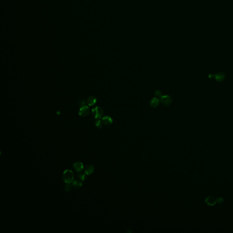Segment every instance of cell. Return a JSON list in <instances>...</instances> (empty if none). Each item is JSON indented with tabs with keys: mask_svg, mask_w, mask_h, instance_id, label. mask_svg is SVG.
<instances>
[{
	"mask_svg": "<svg viewBox=\"0 0 233 233\" xmlns=\"http://www.w3.org/2000/svg\"><path fill=\"white\" fill-rule=\"evenodd\" d=\"M62 179L66 184H71L74 180L73 172L70 170H66L63 173Z\"/></svg>",
	"mask_w": 233,
	"mask_h": 233,
	"instance_id": "1",
	"label": "cell"
},
{
	"mask_svg": "<svg viewBox=\"0 0 233 233\" xmlns=\"http://www.w3.org/2000/svg\"><path fill=\"white\" fill-rule=\"evenodd\" d=\"M154 95H155V96L157 98H160L162 97V92L160 91H159V90H156V91H155V92H154Z\"/></svg>",
	"mask_w": 233,
	"mask_h": 233,
	"instance_id": "15",
	"label": "cell"
},
{
	"mask_svg": "<svg viewBox=\"0 0 233 233\" xmlns=\"http://www.w3.org/2000/svg\"><path fill=\"white\" fill-rule=\"evenodd\" d=\"M74 170L78 173H80L82 170H83L84 168V166L83 164H82V163L81 162H75L74 164L73 165Z\"/></svg>",
	"mask_w": 233,
	"mask_h": 233,
	"instance_id": "5",
	"label": "cell"
},
{
	"mask_svg": "<svg viewBox=\"0 0 233 233\" xmlns=\"http://www.w3.org/2000/svg\"><path fill=\"white\" fill-rule=\"evenodd\" d=\"M102 121L104 125L109 126L111 125L113 122L112 117L109 116H104L102 118Z\"/></svg>",
	"mask_w": 233,
	"mask_h": 233,
	"instance_id": "7",
	"label": "cell"
},
{
	"mask_svg": "<svg viewBox=\"0 0 233 233\" xmlns=\"http://www.w3.org/2000/svg\"><path fill=\"white\" fill-rule=\"evenodd\" d=\"M94 171V167L91 165H88L86 166V168L84 169V172L87 175L92 174L93 173Z\"/></svg>",
	"mask_w": 233,
	"mask_h": 233,
	"instance_id": "9",
	"label": "cell"
},
{
	"mask_svg": "<svg viewBox=\"0 0 233 233\" xmlns=\"http://www.w3.org/2000/svg\"><path fill=\"white\" fill-rule=\"evenodd\" d=\"M160 103V101L159 98H153L151 100L150 102V105L151 107L155 108L159 105Z\"/></svg>",
	"mask_w": 233,
	"mask_h": 233,
	"instance_id": "8",
	"label": "cell"
},
{
	"mask_svg": "<svg viewBox=\"0 0 233 233\" xmlns=\"http://www.w3.org/2000/svg\"><path fill=\"white\" fill-rule=\"evenodd\" d=\"M72 187L71 185V184H67L65 185V190L67 192L70 191L72 190Z\"/></svg>",
	"mask_w": 233,
	"mask_h": 233,
	"instance_id": "16",
	"label": "cell"
},
{
	"mask_svg": "<svg viewBox=\"0 0 233 233\" xmlns=\"http://www.w3.org/2000/svg\"><path fill=\"white\" fill-rule=\"evenodd\" d=\"M97 102V99L94 96L89 97L86 100V103L89 106L94 105Z\"/></svg>",
	"mask_w": 233,
	"mask_h": 233,
	"instance_id": "10",
	"label": "cell"
},
{
	"mask_svg": "<svg viewBox=\"0 0 233 233\" xmlns=\"http://www.w3.org/2000/svg\"><path fill=\"white\" fill-rule=\"evenodd\" d=\"M208 77L210 78H215V75H214V74H210L209 75Z\"/></svg>",
	"mask_w": 233,
	"mask_h": 233,
	"instance_id": "19",
	"label": "cell"
},
{
	"mask_svg": "<svg viewBox=\"0 0 233 233\" xmlns=\"http://www.w3.org/2000/svg\"><path fill=\"white\" fill-rule=\"evenodd\" d=\"M77 177L79 178V179L82 181V182H85L86 181V175L84 173H79V174H78V175H77Z\"/></svg>",
	"mask_w": 233,
	"mask_h": 233,
	"instance_id": "13",
	"label": "cell"
},
{
	"mask_svg": "<svg viewBox=\"0 0 233 233\" xmlns=\"http://www.w3.org/2000/svg\"><path fill=\"white\" fill-rule=\"evenodd\" d=\"M73 185L74 188L76 189H79L82 187V183L80 180H77L74 181L73 183Z\"/></svg>",
	"mask_w": 233,
	"mask_h": 233,
	"instance_id": "12",
	"label": "cell"
},
{
	"mask_svg": "<svg viewBox=\"0 0 233 233\" xmlns=\"http://www.w3.org/2000/svg\"><path fill=\"white\" fill-rule=\"evenodd\" d=\"M215 78L217 81L222 82L225 79V74L223 73H219L215 75Z\"/></svg>",
	"mask_w": 233,
	"mask_h": 233,
	"instance_id": "11",
	"label": "cell"
},
{
	"mask_svg": "<svg viewBox=\"0 0 233 233\" xmlns=\"http://www.w3.org/2000/svg\"><path fill=\"white\" fill-rule=\"evenodd\" d=\"M160 101L161 104L164 106H168L172 104L173 99L170 96L165 95L162 96L160 98Z\"/></svg>",
	"mask_w": 233,
	"mask_h": 233,
	"instance_id": "3",
	"label": "cell"
},
{
	"mask_svg": "<svg viewBox=\"0 0 233 233\" xmlns=\"http://www.w3.org/2000/svg\"><path fill=\"white\" fill-rule=\"evenodd\" d=\"M205 202L208 205L212 206L216 204V199L212 196H208L205 199Z\"/></svg>",
	"mask_w": 233,
	"mask_h": 233,
	"instance_id": "6",
	"label": "cell"
},
{
	"mask_svg": "<svg viewBox=\"0 0 233 233\" xmlns=\"http://www.w3.org/2000/svg\"><path fill=\"white\" fill-rule=\"evenodd\" d=\"M85 101L84 100H80L78 103V105L79 106H81V107H82L83 106H85Z\"/></svg>",
	"mask_w": 233,
	"mask_h": 233,
	"instance_id": "17",
	"label": "cell"
},
{
	"mask_svg": "<svg viewBox=\"0 0 233 233\" xmlns=\"http://www.w3.org/2000/svg\"><path fill=\"white\" fill-rule=\"evenodd\" d=\"M103 109L99 107H96L92 110V114L96 119L101 118L104 115Z\"/></svg>",
	"mask_w": 233,
	"mask_h": 233,
	"instance_id": "2",
	"label": "cell"
},
{
	"mask_svg": "<svg viewBox=\"0 0 233 233\" xmlns=\"http://www.w3.org/2000/svg\"><path fill=\"white\" fill-rule=\"evenodd\" d=\"M95 124L96 126L98 128V129H101L103 128V123L102 121L100 120L99 119L95 121Z\"/></svg>",
	"mask_w": 233,
	"mask_h": 233,
	"instance_id": "14",
	"label": "cell"
},
{
	"mask_svg": "<svg viewBox=\"0 0 233 233\" xmlns=\"http://www.w3.org/2000/svg\"><path fill=\"white\" fill-rule=\"evenodd\" d=\"M216 203H221L223 202V201H224V199L223 198H217L216 199Z\"/></svg>",
	"mask_w": 233,
	"mask_h": 233,
	"instance_id": "18",
	"label": "cell"
},
{
	"mask_svg": "<svg viewBox=\"0 0 233 233\" xmlns=\"http://www.w3.org/2000/svg\"><path fill=\"white\" fill-rule=\"evenodd\" d=\"M90 112V110L88 107L86 106H83L81 107L79 110L78 113L80 116H87Z\"/></svg>",
	"mask_w": 233,
	"mask_h": 233,
	"instance_id": "4",
	"label": "cell"
}]
</instances>
